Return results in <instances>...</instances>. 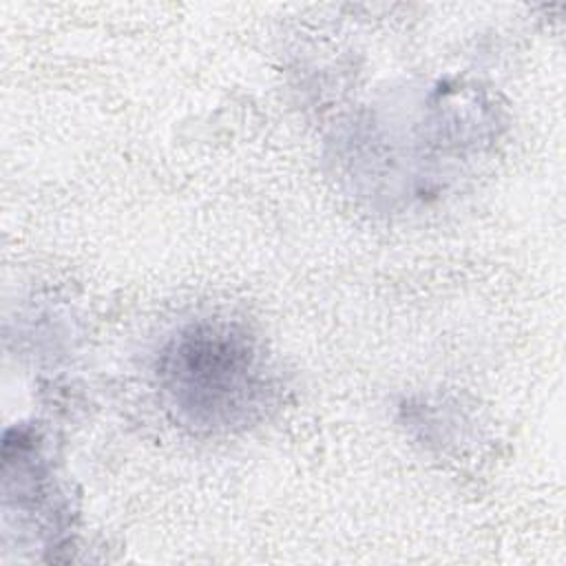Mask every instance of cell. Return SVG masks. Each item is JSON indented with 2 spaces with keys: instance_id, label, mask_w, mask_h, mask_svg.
Instances as JSON below:
<instances>
[{
  "instance_id": "1",
  "label": "cell",
  "mask_w": 566,
  "mask_h": 566,
  "mask_svg": "<svg viewBox=\"0 0 566 566\" xmlns=\"http://www.w3.org/2000/svg\"><path fill=\"white\" fill-rule=\"evenodd\" d=\"M157 371L177 413L206 429L248 422L268 391L259 352L228 325L181 332L161 354Z\"/></svg>"
}]
</instances>
